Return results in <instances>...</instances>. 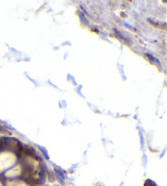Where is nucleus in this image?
Here are the masks:
<instances>
[{"label": "nucleus", "instance_id": "obj_3", "mask_svg": "<svg viewBox=\"0 0 167 186\" xmlns=\"http://www.w3.org/2000/svg\"><path fill=\"white\" fill-rule=\"evenodd\" d=\"M41 150H42V151H43V154H44V155H45L46 158H48V154H47V152L45 151V149H44V148H41Z\"/></svg>", "mask_w": 167, "mask_h": 186}, {"label": "nucleus", "instance_id": "obj_1", "mask_svg": "<svg viewBox=\"0 0 167 186\" xmlns=\"http://www.w3.org/2000/svg\"><path fill=\"white\" fill-rule=\"evenodd\" d=\"M144 186H157V184L153 181L150 180H147L145 181Z\"/></svg>", "mask_w": 167, "mask_h": 186}, {"label": "nucleus", "instance_id": "obj_2", "mask_svg": "<svg viewBox=\"0 0 167 186\" xmlns=\"http://www.w3.org/2000/svg\"><path fill=\"white\" fill-rule=\"evenodd\" d=\"M114 31H115V33H116V34H117V35H118V36H119L120 38L122 39V40H126V39H125L124 36H123V35H121V34H120V33L118 32V31H117V30H114Z\"/></svg>", "mask_w": 167, "mask_h": 186}]
</instances>
